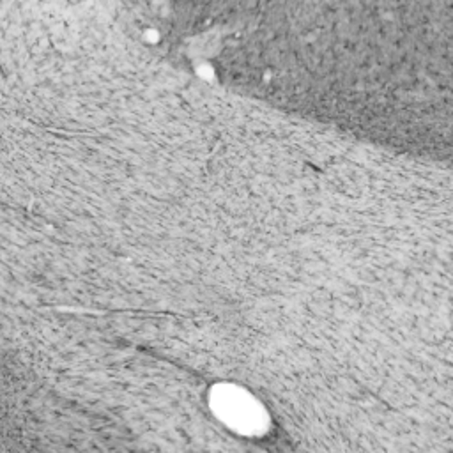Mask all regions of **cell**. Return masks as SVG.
Wrapping results in <instances>:
<instances>
[{"mask_svg":"<svg viewBox=\"0 0 453 453\" xmlns=\"http://www.w3.org/2000/svg\"><path fill=\"white\" fill-rule=\"evenodd\" d=\"M216 416L225 425L239 432H246L252 429L253 412L246 396L231 388H220L211 401Z\"/></svg>","mask_w":453,"mask_h":453,"instance_id":"obj_1","label":"cell"}]
</instances>
